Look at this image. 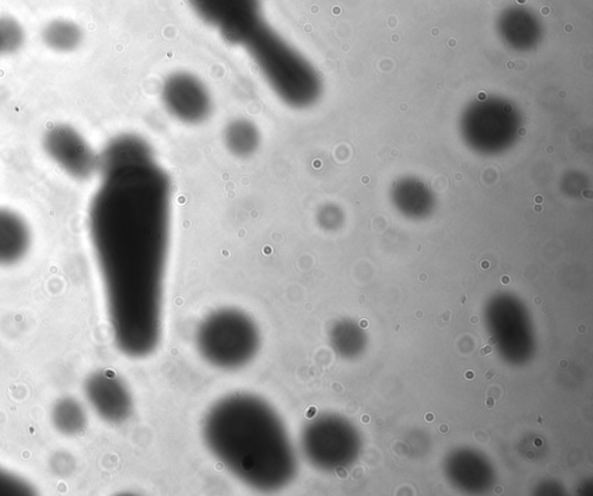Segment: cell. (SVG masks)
<instances>
[{"label":"cell","instance_id":"obj_1","mask_svg":"<svg viewBox=\"0 0 593 496\" xmlns=\"http://www.w3.org/2000/svg\"><path fill=\"white\" fill-rule=\"evenodd\" d=\"M90 230L112 333L131 358L155 353L161 334L171 232V180L155 161L102 175Z\"/></svg>","mask_w":593,"mask_h":496},{"label":"cell","instance_id":"obj_2","mask_svg":"<svg viewBox=\"0 0 593 496\" xmlns=\"http://www.w3.org/2000/svg\"><path fill=\"white\" fill-rule=\"evenodd\" d=\"M209 452L248 487L273 493L290 485L298 459L288 429L275 408L248 393L217 400L202 423Z\"/></svg>","mask_w":593,"mask_h":496},{"label":"cell","instance_id":"obj_3","mask_svg":"<svg viewBox=\"0 0 593 496\" xmlns=\"http://www.w3.org/2000/svg\"><path fill=\"white\" fill-rule=\"evenodd\" d=\"M243 47L275 95L291 108L313 106L322 92L317 70L306 57L264 20L244 39Z\"/></svg>","mask_w":593,"mask_h":496},{"label":"cell","instance_id":"obj_4","mask_svg":"<svg viewBox=\"0 0 593 496\" xmlns=\"http://www.w3.org/2000/svg\"><path fill=\"white\" fill-rule=\"evenodd\" d=\"M260 331L244 311L221 308L213 311L196 333V346L202 358L223 370H236L256 358Z\"/></svg>","mask_w":593,"mask_h":496},{"label":"cell","instance_id":"obj_5","mask_svg":"<svg viewBox=\"0 0 593 496\" xmlns=\"http://www.w3.org/2000/svg\"><path fill=\"white\" fill-rule=\"evenodd\" d=\"M192 11L234 46L263 22L261 0H187Z\"/></svg>","mask_w":593,"mask_h":496},{"label":"cell","instance_id":"obj_6","mask_svg":"<svg viewBox=\"0 0 593 496\" xmlns=\"http://www.w3.org/2000/svg\"><path fill=\"white\" fill-rule=\"evenodd\" d=\"M46 156L77 181H88L99 171V155L87 139L69 125H55L42 137Z\"/></svg>","mask_w":593,"mask_h":496},{"label":"cell","instance_id":"obj_7","mask_svg":"<svg viewBox=\"0 0 593 496\" xmlns=\"http://www.w3.org/2000/svg\"><path fill=\"white\" fill-rule=\"evenodd\" d=\"M161 101L169 115L188 126L206 122L213 111V98L207 85L192 73L169 75L161 86Z\"/></svg>","mask_w":593,"mask_h":496},{"label":"cell","instance_id":"obj_8","mask_svg":"<svg viewBox=\"0 0 593 496\" xmlns=\"http://www.w3.org/2000/svg\"><path fill=\"white\" fill-rule=\"evenodd\" d=\"M96 413L110 424H121L132 414V397L122 379L110 370L92 374L85 386Z\"/></svg>","mask_w":593,"mask_h":496},{"label":"cell","instance_id":"obj_9","mask_svg":"<svg viewBox=\"0 0 593 496\" xmlns=\"http://www.w3.org/2000/svg\"><path fill=\"white\" fill-rule=\"evenodd\" d=\"M496 28L502 40L518 50L535 47L543 37L540 18L523 7L505 9L497 18Z\"/></svg>","mask_w":593,"mask_h":496},{"label":"cell","instance_id":"obj_10","mask_svg":"<svg viewBox=\"0 0 593 496\" xmlns=\"http://www.w3.org/2000/svg\"><path fill=\"white\" fill-rule=\"evenodd\" d=\"M155 161L151 145L134 133L119 135L109 140L99 155V171L105 175L121 168Z\"/></svg>","mask_w":593,"mask_h":496},{"label":"cell","instance_id":"obj_11","mask_svg":"<svg viewBox=\"0 0 593 496\" xmlns=\"http://www.w3.org/2000/svg\"><path fill=\"white\" fill-rule=\"evenodd\" d=\"M32 245L30 225L18 212L0 208V267L22 260Z\"/></svg>","mask_w":593,"mask_h":496},{"label":"cell","instance_id":"obj_12","mask_svg":"<svg viewBox=\"0 0 593 496\" xmlns=\"http://www.w3.org/2000/svg\"><path fill=\"white\" fill-rule=\"evenodd\" d=\"M226 149L237 158H249L260 148L261 133L256 123L247 119H236L224 130Z\"/></svg>","mask_w":593,"mask_h":496},{"label":"cell","instance_id":"obj_13","mask_svg":"<svg viewBox=\"0 0 593 496\" xmlns=\"http://www.w3.org/2000/svg\"><path fill=\"white\" fill-rule=\"evenodd\" d=\"M42 40L53 51L71 52L82 42L81 28L73 21L56 19L43 28Z\"/></svg>","mask_w":593,"mask_h":496},{"label":"cell","instance_id":"obj_14","mask_svg":"<svg viewBox=\"0 0 593 496\" xmlns=\"http://www.w3.org/2000/svg\"><path fill=\"white\" fill-rule=\"evenodd\" d=\"M52 420L63 434L76 435L85 427L87 417L76 400L63 399L55 406Z\"/></svg>","mask_w":593,"mask_h":496},{"label":"cell","instance_id":"obj_15","mask_svg":"<svg viewBox=\"0 0 593 496\" xmlns=\"http://www.w3.org/2000/svg\"><path fill=\"white\" fill-rule=\"evenodd\" d=\"M24 41V32L21 24L13 18H0V54L18 51Z\"/></svg>","mask_w":593,"mask_h":496},{"label":"cell","instance_id":"obj_16","mask_svg":"<svg viewBox=\"0 0 593 496\" xmlns=\"http://www.w3.org/2000/svg\"><path fill=\"white\" fill-rule=\"evenodd\" d=\"M30 490V486L0 466V494H27Z\"/></svg>","mask_w":593,"mask_h":496},{"label":"cell","instance_id":"obj_17","mask_svg":"<svg viewBox=\"0 0 593 496\" xmlns=\"http://www.w3.org/2000/svg\"><path fill=\"white\" fill-rule=\"evenodd\" d=\"M494 354V349H493V346H484L482 349H480V355H482V357H488L491 355Z\"/></svg>","mask_w":593,"mask_h":496},{"label":"cell","instance_id":"obj_18","mask_svg":"<svg viewBox=\"0 0 593 496\" xmlns=\"http://www.w3.org/2000/svg\"><path fill=\"white\" fill-rule=\"evenodd\" d=\"M485 404H486V407L488 408V410H493V408L496 405V400L493 397H490V398L486 399Z\"/></svg>","mask_w":593,"mask_h":496},{"label":"cell","instance_id":"obj_19","mask_svg":"<svg viewBox=\"0 0 593 496\" xmlns=\"http://www.w3.org/2000/svg\"><path fill=\"white\" fill-rule=\"evenodd\" d=\"M474 376H475V375H474V373H473L472 370H467V371L465 373V378H466V379H473Z\"/></svg>","mask_w":593,"mask_h":496},{"label":"cell","instance_id":"obj_20","mask_svg":"<svg viewBox=\"0 0 593 496\" xmlns=\"http://www.w3.org/2000/svg\"><path fill=\"white\" fill-rule=\"evenodd\" d=\"M426 421L433 423L435 420V416L433 414H427L425 417Z\"/></svg>","mask_w":593,"mask_h":496},{"label":"cell","instance_id":"obj_21","mask_svg":"<svg viewBox=\"0 0 593 496\" xmlns=\"http://www.w3.org/2000/svg\"><path fill=\"white\" fill-rule=\"evenodd\" d=\"M495 376V371L494 370H488L487 374H486V379H488V381H491V378H493Z\"/></svg>","mask_w":593,"mask_h":496},{"label":"cell","instance_id":"obj_22","mask_svg":"<svg viewBox=\"0 0 593 496\" xmlns=\"http://www.w3.org/2000/svg\"><path fill=\"white\" fill-rule=\"evenodd\" d=\"M490 346H495L497 344V339L495 337H491L487 341Z\"/></svg>","mask_w":593,"mask_h":496},{"label":"cell","instance_id":"obj_23","mask_svg":"<svg viewBox=\"0 0 593 496\" xmlns=\"http://www.w3.org/2000/svg\"><path fill=\"white\" fill-rule=\"evenodd\" d=\"M439 431H441L442 434L447 433V431H448V426H447V425H444V424L441 425V426H439Z\"/></svg>","mask_w":593,"mask_h":496},{"label":"cell","instance_id":"obj_24","mask_svg":"<svg viewBox=\"0 0 593 496\" xmlns=\"http://www.w3.org/2000/svg\"><path fill=\"white\" fill-rule=\"evenodd\" d=\"M534 446L542 448L543 447V442L541 439H535L534 440Z\"/></svg>","mask_w":593,"mask_h":496},{"label":"cell","instance_id":"obj_25","mask_svg":"<svg viewBox=\"0 0 593 496\" xmlns=\"http://www.w3.org/2000/svg\"><path fill=\"white\" fill-rule=\"evenodd\" d=\"M560 367H561V368H566V367H569V361H567V360H561V361H560Z\"/></svg>","mask_w":593,"mask_h":496},{"label":"cell","instance_id":"obj_26","mask_svg":"<svg viewBox=\"0 0 593 496\" xmlns=\"http://www.w3.org/2000/svg\"><path fill=\"white\" fill-rule=\"evenodd\" d=\"M362 421H363L364 424H368V423L372 421V418H370L369 416H363Z\"/></svg>","mask_w":593,"mask_h":496},{"label":"cell","instance_id":"obj_27","mask_svg":"<svg viewBox=\"0 0 593 496\" xmlns=\"http://www.w3.org/2000/svg\"><path fill=\"white\" fill-rule=\"evenodd\" d=\"M359 327L362 329H366V328H368V323H366V320H363V323L359 324Z\"/></svg>","mask_w":593,"mask_h":496},{"label":"cell","instance_id":"obj_28","mask_svg":"<svg viewBox=\"0 0 593 496\" xmlns=\"http://www.w3.org/2000/svg\"><path fill=\"white\" fill-rule=\"evenodd\" d=\"M502 282H503L504 285H507V284L511 282V278L505 276V277L502 278Z\"/></svg>","mask_w":593,"mask_h":496},{"label":"cell","instance_id":"obj_29","mask_svg":"<svg viewBox=\"0 0 593 496\" xmlns=\"http://www.w3.org/2000/svg\"><path fill=\"white\" fill-rule=\"evenodd\" d=\"M471 323H472L473 325H477V323H478V318H477L476 316L472 317V318H471Z\"/></svg>","mask_w":593,"mask_h":496},{"label":"cell","instance_id":"obj_30","mask_svg":"<svg viewBox=\"0 0 593 496\" xmlns=\"http://www.w3.org/2000/svg\"><path fill=\"white\" fill-rule=\"evenodd\" d=\"M482 268L488 269L490 268V262L488 261L482 262Z\"/></svg>","mask_w":593,"mask_h":496},{"label":"cell","instance_id":"obj_31","mask_svg":"<svg viewBox=\"0 0 593 496\" xmlns=\"http://www.w3.org/2000/svg\"><path fill=\"white\" fill-rule=\"evenodd\" d=\"M535 201H536V202H540V204L543 202V197H542V196H540V197H535Z\"/></svg>","mask_w":593,"mask_h":496},{"label":"cell","instance_id":"obj_32","mask_svg":"<svg viewBox=\"0 0 593 496\" xmlns=\"http://www.w3.org/2000/svg\"><path fill=\"white\" fill-rule=\"evenodd\" d=\"M585 331H586V328H585L584 326H581L580 329H579V333H580V334H583V333H585Z\"/></svg>","mask_w":593,"mask_h":496},{"label":"cell","instance_id":"obj_33","mask_svg":"<svg viewBox=\"0 0 593 496\" xmlns=\"http://www.w3.org/2000/svg\"><path fill=\"white\" fill-rule=\"evenodd\" d=\"M495 490H496L497 494H500V493H502L503 488L497 486Z\"/></svg>","mask_w":593,"mask_h":496},{"label":"cell","instance_id":"obj_34","mask_svg":"<svg viewBox=\"0 0 593 496\" xmlns=\"http://www.w3.org/2000/svg\"><path fill=\"white\" fill-rule=\"evenodd\" d=\"M543 209L541 207H535V212H542Z\"/></svg>","mask_w":593,"mask_h":496},{"label":"cell","instance_id":"obj_35","mask_svg":"<svg viewBox=\"0 0 593 496\" xmlns=\"http://www.w3.org/2000/svg\"><path fill=\"white\" fill-rule=\"evenodd\" d=\"M533 455L534 454L532 452L527 453V458H533L534 457Z\"/></svg>","mask_w":593,"mask_h":496},{"label":"cell","instance_id":"obj_36","mask_svg":"<svg viewBox=\"0 0 593 496\" xmlns=\"http://www.w3.org/2000/svg\"><path fill=\"white\" fill-rule=\"evenodd\" d=\"M422 315H423L422 311L416 313V317L418 318H422L423 317Z\"/></svg>","mask_w":593,"mask_h":496},{"label":"cell","instance_id":"obj_37","mask_svg":"<svg viewBox=\"0 0 593 496\" xmlns=\"http://www.w3.org/2000/svg\"><path fill=\"white\" fill-rule=\"evenodd\" d=\"M383 424H384V421L380 420V419L377 421V425H378V426H383Z\"/></svg>","mask_w":593,"mask_h":496},{"label":"cell","instance_id":"obj_38","mask_svg":"<svg viewBox=\"0 0 593 496\" xmlns=\"http://www.w3.org/2000/svg\"><path fill=\"white\" fill-rule=\"evenodd\" d=\"M425 278H426L425 275H422V276H421V280H422V281H425V280H426Z\"/></svg>","mask_w":593,"mask_h":496}]
</instances>
